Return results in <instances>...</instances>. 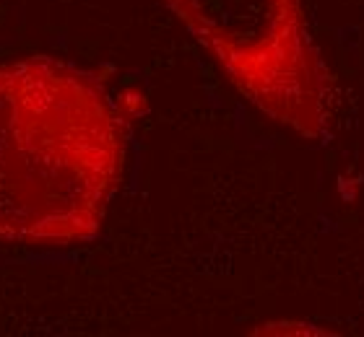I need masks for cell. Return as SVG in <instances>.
<instances>
[{
	"label": "cell",
	"mask_w": 364,
	"mask_h": 337,
	"mask_svg": "<svg viewBox=\"0 0 364 337\" xmlns=\"http://www.w3.org/2000/svg\"><path fill=\"white\" fill-rule=\"evenodd\" d=\"M125 153L128 122L97 75L53 57L0 65V241H91Z\"/></svg>",
	"instance_id": "obj_1"
},
{
	"label": "cell",
	"mask_w": 364,
	"mask_h": 337,
	"mask_svg": "<svg viewBox=\"0 0 364 337\" xmlns=\"http://www.w3.org/2000/svg\"><path fill=\"white\" fill-rule=\"evenodd\" d=\"M229 83L268 120L318 140L333 117V81L302 0H164Z\"/></svg>",
	"instance_id": "obj_2"
}]
</instances>
